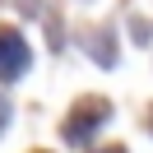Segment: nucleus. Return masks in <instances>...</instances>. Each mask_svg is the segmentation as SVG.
<instances>
[{
  "instance_id": "f03ea898",
  "label": "nucleus",
  "mask_w": 153,
  "mask_h": 153,
  "mask_svg": "<svg viewBox=\"0 0 153 153\" xmlns=\"http://www.w3.org/2000/svg\"><path fill=\"white\" fill-rule=\"evenodd\" d=\"M97 153H121V149H97Z\"/></svg>"
},
{
  "instance_id": "f257e3e1",
  "label": "nucleus",
  "mask_w": 153,
  "mask_h": 153,
  "mask_svg": "<svg viewBox=\"0 0 153 153\" xmlns=\"http://www.w3.org/2000/svg\"><path fill=\"white\" fill-rule=\"evenodd\" d=\"M28 70V42L19 33H0V79H19Z\"/></svg>"
}]
</instances>
